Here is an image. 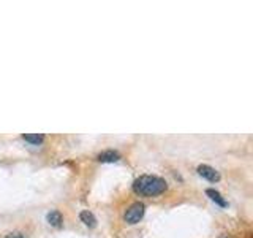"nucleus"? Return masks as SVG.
<instances>
[{
    "mask_svg": "<svg viewBox=\"0 0 253 238\" xmlns=\"http://www.w3.org/2000/svg\"><path fill=\"white\" fill-rule=\"evenodd\" d=\"M6 238H24L21 234H11V235H8Z\"/></svg>",
    "mask_w": 253,
    "mask_h": 238,
    "instance_id": "1a4fd4ad",
    "label": "nucleus"
},
{
    "mask_svg": "<svg viewBox=\"0 0 253 238\" xmlns=\"http://www.w3.org/2000/svg\"><path fill=\"white\" fill-rule=\"evenodd\" d=\"M198 173L201 175L203 178L209 179V181H218L220 179V175L215 169H212L209 165H200L198 167Z\"/></svg>",
    "mask_w": 253,
    "mask_h": 238,
    "instance_id": "7ed1b4c3",
    "label": "nucleus"
},
{
    "mask_svg": "<svg viewBox=\"0 0 253 238\" xmlns=\"http://www.w3.org/2000/svg\"><path fill=\"white\" fill-rule=\"evenodd\" d=\"M22 138L29 141V143H34V145H38V143H42L43 141V135H38V133H34V135H30V133H24L22 135Z\"/></svg>",
    "mask_w": 253,
    "mask_h": 238,
    "instance_id": "6e6552de",
    "label": "nucleus"
},
{
    "mask_svg": "<svg viewBox=\"0 0 253 238\" xmlns=\"http://www.w3.org/2000/svg\"><path fill=\"white\" fill-rule=\"evenodd\" d=\"M166 187H168L166 181L160 177H154V175H144V177H139L133 182L134 192L138 195H144V197L160 195L165 192Z\"/></svg>",
    "mask_w": 253,
    "mask_h": 238,
    "instance_id": "f257e3e1",
    "label": "nucleus"
},
{
    "mask_svg": "<svg viewBox=\"0 0 253 238\" xmlns=\"http://www.w3.org/2000/svg\"><path fill=\"white\" fill-rule=\"evenodd\" d=\"M119 159H121V154H119L117 151H105V153H101L98 156L100 162H116Z\"/></svg>",
    "mask_w": 253,
    "mask_h": 238,
    "instance_id": "20e7f679",
    "label": "nucleus"
},
{
    "mask_svg": "<svg viewBox=\"0 0 253 238\" xmlns=\"http://www.w3.org/2000/svg\"><path fill=\"white\" fill-rule=\"evenodd\" d=\"M47 222H49L51 226H60L62 224V214L59 211H51L47 214Z\"/></svg>",
    "mask_w": 253,
    "mask_h": 238,
    "instance_id": "423d86ee",
    "label": "nucleus"
},
{
    "mask_svg": "<svg viewBox=\"0 0 253 238\" xmlns=\"http://www.w3.org/2000/svg\"><path fill=\"white\" fill-rule=\"evenodd\" d=\"M79 218H81V221L89 227H95V224H97V219H95V216L90 211H83L81 214H79Z\"/></svg>",
    "mask_w": 253,
    "mask_h": 238,
    "instance_id": "39448f33",
    "label": "nucleus"
},
{
    "mask_svg": "<svg viewBox=\"0 0 253 238\" xmlns=\"http://www.w3.org/2000/svg\"><path fill=\"white\" fill-rule=\"evenodd\" d=\"M206 194H208L213 202H217L220 206H226V202L223 200V198H221V195L217 192V190H213V189H208L206 190Z\"/></svg>",
    "mask_w": 253,
    "mask_h": 238,
    "instance_id": "0eeeda50",
    "label": "nucleus"
},
{
    "mask_svg": "<svg viewBox=\"0 0 253 238\" xmlns=\"http://www.w3.org/2000/svg\"><path fill=\"white\" fill-rule=\"evenodd\" d=\"M142 216H144V205L139 202L133 203L130 208L125 211V221L128 222V224H136V222L142 219Z\"/></svg>",
    "mask_w": 253,
    "mask_h": 238,
    "instance_id": "f03ea898",
    "label": "nucleus"
}]
</instances>
